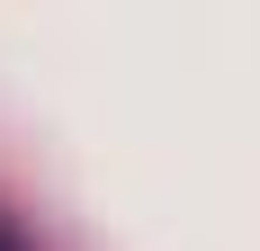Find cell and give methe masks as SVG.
I'll return each mask as SVG.
<instances>
[{
	"instance_id": "cell-1",
	"label": "cell",
	"mask_w": 260,
	"mask_h": 251,
	"mask_svg": "<svg viewBox=\"0 0 260 251\" xmlns=\"http://www.w3.org/2000/svg\"><path fill=\"white\" fill-rule=\"evenodd\" d=\"M0 251H18V242H9V233H0Z\"/></svg>"
}]
</instances>
